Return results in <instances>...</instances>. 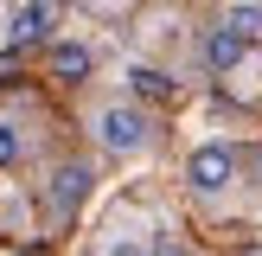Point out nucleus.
Segmentation results:
<instances>
[{
    "label": "nucleus",
    "instance_id": "20e7f679",
    "mask_svg": "<svg viewBox=\"0 0 262 256\" xmlns=\"http://www.w3.org/2000/svg\"><path fill=\"white\" fill-rule=\"evenodd\" d=\"M243 51H250V38H243L230 19H224V26H211V32H205V71H237Z\"/></svg>",
    "mask_w": 262,
    "mask_h": 256
},
{
    "label": "nucleus",
    "instance_id": "0eeeda50",
    "mask_svg": "<svg viewBox=\"0 0 262 256\" xmlns=\"http://www.w3.org/2000/svg\"><path fill=\"white\" fill-rule=\"evenodd\" d=\"M128 90H141V96H154V102H173L179 96V83L166 71H154V64H135V71H128Z\"/></svg>",
    "mask_w": 262,
    "mask_h": 256
},
{
    "label": "nucleus",
    "instance_id": "6e6552de",
    "mask_svg": "<svg viewBox=\"0 0 262 256\" xmlns=\"http://www.w3.org/2000/svg\"><path fill=\"white\" fill-rule=\"evenodd\" d=\"M224 19H230V26H237V32H243V38H262V7H250V0H243V7H230V13H224Z\"/></svg>",
    "mask_w": 262,
    "mask_h": 256
},
{
    "label": "nucleus",
    "instance_id": "1a4fd4ad",
    "mask_svg": "<svg viewBox=\"0 0 262 256\" xmlns=\"http://www.w3.org/2000/svg\"><path fill=\"white\" fill-rule=\"evenodd\" d=\"M26 154V135H19V122H0V166H13Z\"/></svg>",
    "mask_w": 262,
    "mask_h": 256
},
{
    "label": "nucleus",
    "instance_id": "7ed1b4c3",
    "mask_svg": "<svg viewBox=\"0 0 262 256\" xmlns=\"http://www.w3.org/2000/svg\"><path fill=\"white\" fill-rule=\"evenodd\" d=\"M90 186H96L90 160H64V166H51V179H45V205H51V218H71L77 205L90 199Z\"/></svg>",
    "mask_w": 262,
    "mask_h": 256
},
{
    "label": "nucleus",
    "instance_id": "39448f33",
    "mask_svg": "<svg viewBox=\"0 0 262 256\" xmlns=\"http://www.w3.org/2000/svg\"><path fill=\"white\" fill-rule=\"evenodd\" d=\"M51 19H58V0H26V7L13 13V45H38V38H51Z\"/></svg>",
    "mask_w": 262,
    "mask_h": 256
},
{
    "label": "nucleus",
    "instance_id": "f257e3e1",
    "mask_svg": "<svg viewBox=\"0 0 262 256\" xmlns=\"http://www.w3.org/2000/svg\"><path fill=\"white\" fill-rule=\"evenodd\" d=\"M90 128H96V141L115 154V160H135V154L154 141V115L135 109V102H102V109L90 115Z\"/></svg>",
    "mask_w": 262,
    "mask_h": 256
},
{
    "label": "nucleus",
    "instance_id": "423d86ee",
    "mask_svg": "<svg viewBox=\"0 0 262 256\" xmlns=\"http://www.w3.org/2000/svg\"><path fill=\"white\" fill-rule=\"evenodd\" d=\"M90 71H96V51H90V45H77V38L51 45V77H64V83H83Z\"/></svg>",
    "mask_w": 262,
    "mask_h": 256
},
{
    "label": "nucleus",
    "instance_id": "f03ea898",
    "mask_svg": "<svg viewBox=\"0 0 262 256\" xmlns=\"http://www.w3.org/2000/svg\"><path fill=\"white\" fill-rule=\"evenodd\" d=\"M230 179H237V147H224V141H205V147H192V160H186V186L199 192V199L230 192Z\"/></svg>",
    "mask_w": 262,
    "mask_h": 256
}]
</instances>
